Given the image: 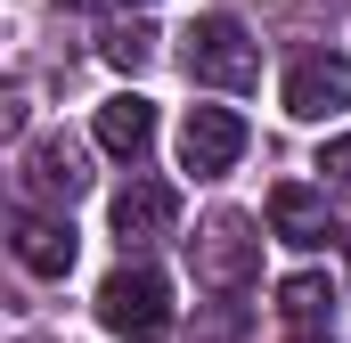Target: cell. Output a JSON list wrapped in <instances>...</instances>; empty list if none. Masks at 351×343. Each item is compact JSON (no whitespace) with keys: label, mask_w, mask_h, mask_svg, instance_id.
I'll list each match as a JSON object with an SVG mask.
<instances>
[{"label":"cell","mask_w":351,"mask_h":343,"mask_svg":"<svg viewBox=\"0 0 351 343\" xmlns=\"http://www.w3.org/2000/svg\"><path fill=\"white\" fill-rule=\"evenodd\" d=\"M98 327L123 335V343H164L172 335V278L147 270V261H123L98 286Z\"/></svg>","instance_id":"6da1fadb"},{"label":"cell","mask_w":351,"mask_h":343,"mask_svg":"<svg viewBox=\"0 0 351 343\" xmlns=\"http://www.w3.org/2000/svg\"><path fill=\"white\" fill-rule=\"evenodd\" d=\"M180 66H188V82H204V90H254L262 82V49H254V33L237 16H196L180 33Z\"/></svg>","instance_id":"7a4b0ae2"},{"label":"cell","mask_w":351,"mask_h":343,"mask_svg":"<svg viewBox=\"0 0 351 343\" xmlns=\"http://www.w3.org/2000/svg\"><path fill=\"white\" fill-rule=\"evenodd\" d=\"M188 270H196V286H213V294L254 286V270H262V237H254V221H245V213H213V221L188 237Z\"/></svg>","instance_id":"3957f363"},{"label":"cell","mask_w":351,"mask_h":343,"mask_svg":"<svg viewBox=\"0 0 351 343\" xmlns=\"http://www.w3.org/2000/svg\"><path fill=\"white\" fill-rule=\"evenodd\" d=\"M278 98H286L294 123H327V115H343V106H351V58H343V49H311V58H294Z\"/></svg>","instance_id":"277c9868"},{"label":"cell","mask_w":351,"mask_h":343,"mask_svg":"<svg viewBox=\"0 0 351 343\" xmlns=\"http://www.w3.org/2000/svg\"><path fill=\"white\" fill-rule=\"evenodd\" d=\"M237 156H245V115L237 106H188V123H180V172L221 180Z\"/></svg>","instance_id":"5b68a950"},{"label":"cell","mask_w":351,"mask_h":343,"mask_svg":"<svg viewBox=\"0 0 351 343\" xmlns=\"http://www.w3.org/2000/svg\"><path fill=\"white\" fill-rule=\"evenodd\" d=\"M106 221H114L123 254H131V246H156V237H172L180 196L164 188V180H123V188H114V204H106Z\"/></svg>","instance_id":"8992f818"},{"label":"cell","mask_w":351,"mask_h":343,"mask_svg":"<svg viewBox=\"0 0 351 343\" xmlns=\"http://www.w3.org/2000/svg\"><path fill=\"white\" fill-rule=\"evenodd\" d=\"M269 237H286V246H327L335 237V213H327V196L319 188H302V180H286V188H269Z\"/></svg>","instance_id":"52a82bcc"},{"label":"cell","mask_w":351,"mask_h":343,"mask_svg":"<svg viewBox=\"0 0 351 343\" xmlns=\"http://www.w3.org/2000/svg\"><path fill=\"white\" fill-rule=\"evenodd\" d=\"M8 246L33 278H66L74 270V221H49V213H16L8 221Z\"/></svg>","instance_id":"ba28073f"},{"label":"cell","mask_w":351,"mask_h":343,"mask_svg":"<svg viewBox=\"0 0 351 343\" xmlns=\"http://www.w3.org/2000/svg\"><path fill=\"white\" fill-rule=\"evenodd\" d=\"M25 180H33L41 196H66V204H74L90 188V164H82V147H74L66 131H41V139L25 147Z\"/></svg>","instance_id":"9c48e42d"},{"label":"cell","mask_w":351,"mask_h":343,"mask_svg":"<svg viewBox=\"0 0 351 343\" xmlns=\"http://www.w3.org/2000/svg\"><path fill=\"white\" fill-rule=\"evenodd\" d=\"M147 139H156V98L114 90V98L98 106V147H106V156H123V164H139V156H147Z\"/></svg>","instance_id":"30bf717a"},{"label":"cell","mask_w":351,"mask_h":343,"mask_svg":"<svg viewBox=\"0 0 351 343\" xmlns=\"http://www.w3.org/2000/svg\"><path fill=\"white\" fill-rule=\"evenodd\" d=\"M327 311H335V286H327L319 270H294V278L278 286V319H286L294 335H319V327H327Z\"/></svg>","instance_id":"8fae6325"},{"label":"cell","mask_w":351,"mask_h":343,"mask_svg":"<svg viewBox=\"0 0 351 343\" xmlns=\"http://www.w3.org/2000/svg\"><path fill=\"white\" fill-rule=\"evenodd\" d=\"M106 58H114L123 74H139V66L156 58V33H147V25H123V33H106Z\"/></svg>","instance_id":"7c38bea8"},{"label":"cell","mask_w":351,"mask_h":343,"mask_svg":"<svg viewBox=\"0 0 351 343\" xmlns=\"http://www.w3.org/2000/svg\"><path fill=\"white\" fill-rule=\"evenodd\" d=\"M319 172H327V188H343V196H351V131L319 147Z\"/></svg>","instance_id":"4fadbf2b"},{"label":"cell","mask_w":351,"mask_h":343,"mask_svg":"<svg viewBox=\"0 0 351 343\" xmlns=\"http://www.w3.org/2000/svg\"><path fill=\"white\" fill-rule=\"evenodd\" d=\"M58 8H90V0H58Z\"/></svg>","instance_id":"5bb4252c"},{"label":"cell","mask_w":351,"mask_h":343,"mask_svg":"<svg viewBox=\"0 0 351 343\" xmlns=\"http://www.w3.org/2000/svg\"><path fill=\"white\" fill-rule=\"evenodd\" d=\"M131 8H147V0H131Z\"/></svg>","instance_id":"9a60e30c"},{"label":"cell","mask_w":351,"mask_h":343,"mask_svg":"<svg viewBox=\"0 0 351 343\" xmlns=\"http://www.w3.org/2000/svg\"><path fill=\"white\" fill-rule=\"evenodd\" d=\"M302 343H319V335H302Z\"/></svg>","instance_id":"2e32d148"}]
</instances>
